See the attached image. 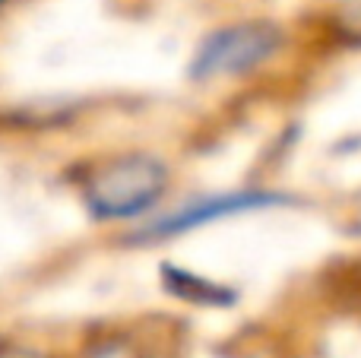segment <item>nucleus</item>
Segmentation results:
<instances>
[{
	"mask_svg": "<svg viewBox=\"0 0 361 358\" xmlns=\"http://www.w3.org/2000/svg\"><path fill=\"white\" fill-rule=\"evenodd\" d=\"M165 175L162 162L152 156H118L111 162L99 165L86 184V206L99 219H127L140 216L165 194Z\"/></svg>",
	"mask_w": 361,
	"mask_h": 358,
	"instance_id": "obj_1",
	"label": "nucleus"
},
{
	"mask_svg": "<svg viewBox=\"0 0 361 358\" xmlns=\"http://www.w3.org/2000/svg\"><path fill=\"white\" fill-rule=\"evenodd\" d=\"M279 48V32L273 25L247 23L219 29L200 44L193 76L197 80H219V76H241L263 63Z\"/></svg>",
	"mask_w": 361,
	"mask_h": 358,
	"instance_id": "obj_2",
	"label": "nucleus"
},
{
	"mask_svg": "<svg viewBox=\"0 0 361 358\" xmlns=\"http://www.w3.org/2000/svg\"><path fill=\"white\" fill-rule=\"evenodd\" d=\"M269 200H276V197H267V194H231V197H216V200L187 203L184 209H178V213L159 219L156 226L146 232V238H169V235L197 228V226H203V222H209V219H219V216H231V213H244V209L267 206Z\"/></svg>",
	"mask_w": 361,
	"mask_h": 358,
	"instance_id": "obj_3",
	"label": "nucleus"
},
{
	"mask_svg": "<svg viewBox=\"0 0 361 358\" xmlns=\"http://www.w3.org/2000/svg\"><path fill=\"white\" fill-rule=\"evenodd\" d=\"M349 13H352V19H355V23H361V0H352Z\"/></svg>",
	"mask_w": 361,
	"mask_h": 358,
	"instance_id": "obj_4",
	"label": "nucleus"
},
{
	"mask_svg": "<svg viewBox=\"0 0 361 358\" xmlns=\"http://www.w3.org/2000/svg\"><path fill=\"white\" fill-rule=\"evenodd\" d=\"M0 4H4V0H0Z\"/></svg>",
	"mask_w": 361,
	"mask_h": 358,
	"instance_id": "obj_5",
	"label": "nucleus"
}]
</instances>
